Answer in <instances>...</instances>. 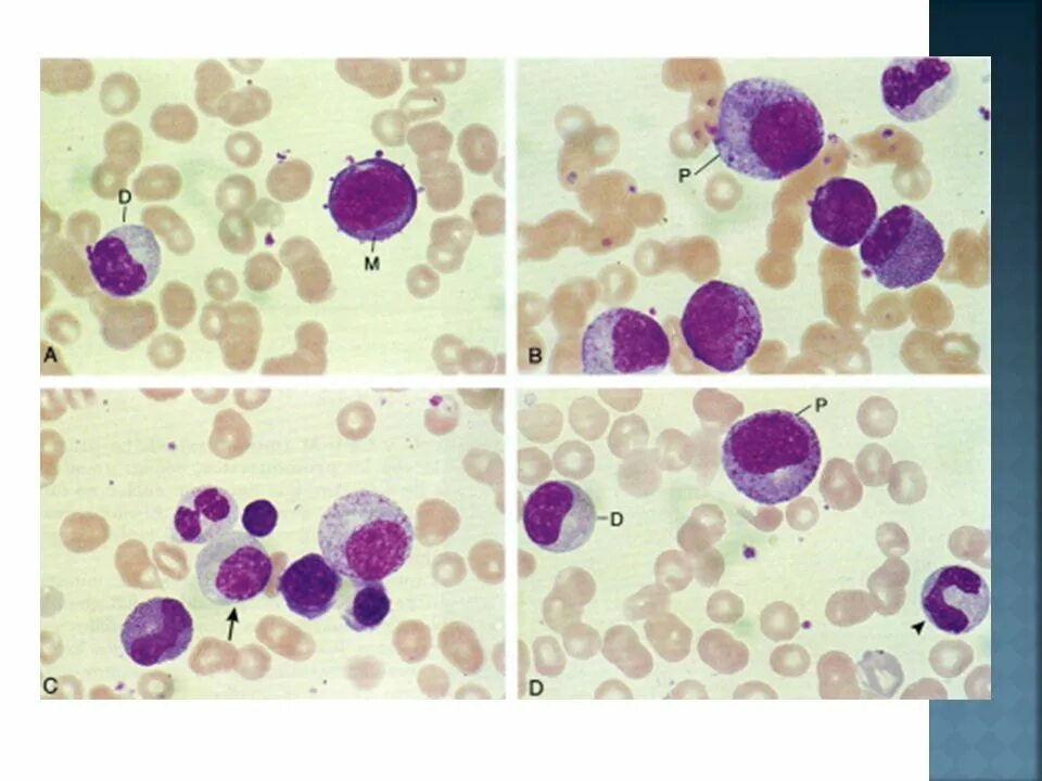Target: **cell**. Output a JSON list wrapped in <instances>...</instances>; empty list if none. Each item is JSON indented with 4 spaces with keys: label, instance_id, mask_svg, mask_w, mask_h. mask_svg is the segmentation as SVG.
<instances>
[{
    "label": "cell",
    "instance_id": "obj_1",
    "mask_svg": "<svg viewBox=\"0 0 1042 781\" xmlns=\"http://www.w3.org/2000/svg\"><path fill=\"white\" fill-rule=\"evenodd\" d=\"M824 142L817 106L785 80L740 79L721 99L713 144L722 162L740 175L780 180L809 166Z\"/></svg>",
    "mask_w": 1042,
    "mask_h": 781
},
{
    "label": "cell",
    "instance_id": "obj_2",
    "mask_svg": "<svg viewBox=\"0 0 1042 781\" xmlns=\"http://www.w3.org/2000/svg\"><path fill=\"white\" fill-rule=\"evenodd\" d=\"M721 451L723 470L735 489L763 505L801 495L822 461L813 426L784 409L758 411L734 423Z\"/></svg>",
    "mask_w": 1042,
    "mask_h": 781
},
{
    "label": "cell",
    "instance_id": "obj_3",
    "mask_svg": "<svg viewBox=\"0 0 1042 781\" xmlns=\"http://www.w3.org/2000/svg\"><path fill=\"white\" fill-rule=\"evenodd\" d=\"M414 526L391 498L360 489L339 497L321 515L317 540L321 554L353 581H381L410 556Z\"/></svg>",
    "mask_w": 1042,
    "mask_h": 781
},
{
    "label": "cell",
    "instance_id": "obj_4",
    "mask_svg": "<svg viewBox=\"0 0 1042 781\" xmlns=\"http://www.w3.org/2000/svg\"><path fill=\"white\" fill-rule=\"evenodd\" d=\"M417 189L408 171L383 157L350 164L333 179L328 209L338 229L361 242L399 233L417 209Z\"/></svg>",
    "mask_w": 1042,
    "mask_h": 781
},
{
    "label": "cell",
    "instance_id": "obj_5",
    "mask_svg": "<svg viewBox=\"0 0 1042 781\" xmlns=\"http://www.w3.org/2000/svg\"><path fill=\"white\" fill-rule=\"evenodd\" d=\"M679 328L692 357L721 373L741 369L762 337L761 315L752 296L721 280L708 281L695 291Z\"/></svg>",
    "mask_w": 1042,
    "mask_h": 781
},
{
    "label": "cell",
    "instance_id": "obj_6",
    "mask_svg": "<svg viewBox=\"0 0 1042 781\" xmlns=\"http://www.w3.org/2000/svg\"><path fill=\"white\" fill-rule=\"evenodd\" d=\"M859 253L877 282L889 290L929 281L945 256L938 230L923 213L906 204L895 205L876 219Z\"/></svg>",
    "mask_w": 1042,
    "mask_h": 781
},
{
    "label": "cell",
    "instance_id": "obj_7",
    "mask_svg": "<svg viewBox=\"0 0 1042 781\" xmlns=\"http://www.w3.org/2000/svg\"><path fill=\"white\" fill-rule=\"evenodd\" d=\"M669 337L650 316L626 307L602 311L585 329L582 372L587 375L658 374L670 359Z\"/></svg>",
    "mask_w": 1042,
    "mask_h": 781
},
{
    "label": "cell",
    "instance_id": "obj_8",
    "mask_svg": "<svg viewBox=\"0 0 1042 781\" xmlns=\"http://www.w3.org/2000/svg\"><path fill=\"white\" fill-rule=\"evenodd\" d=\"M194 569L202 596L214 605L229 606L264 592L274 566L260 541L247 533L231 530L200 550Z\"/></svg>",
    "mask_w": 1042,
    "mask_h": 781
},
{
    "label": "cell",
    "instance_id": "obj_9",
    "mask_svg": "<svg viewBox=\"0 0 1042 781\" xmlns=\"http://www.w3.org/2000/svg\"><path fill=\"white\" fill-rule=\"evenodd\" d=\"M596 517L590 496L570 481L541 484L529 495L522 510L528 538L552 553L583 547L594 533Z\"/></svg>",
    "mask_w": 1042,
    "mask_h": 781
},
{
    "label": "cell",
    "instance_id": "obj_10",
    "mask_svg": "<svg viewBox=\"0 0 1042 781\" xmlns=\"http://www.w3.org/2000/svg\"><path fill=\"white\" fill-rule=\"evenodd\" d=\"M91 277L111 297L127 298L151 286L161 267V248L144 226L124 225L86 247Z\"/></svg>",
    "mask_w": 1042,
    "mask_h": 781
},
{
    "label": "cell",
    "instance_id": "obj_11",
    "mask_svg": "<svg viewBox=\"0 0 1042 781\" xmlns=\"http://www.w3.org/2000/svg\"><path fill=\"white\" fill-rule=\"evenodd\" d=\"M960 78L954 65L937 56L892 59L880 78L887 111L903 123L932 117L955 97Z\"/></svg>",
    "mask_w": 1042,
    "mask_h": 781
},
{
    "label": "cell",
    "instance_id": "obj_12",
    "mask_svg": "<svg viewBox=\"0 0 1042 781\" xmlns=\"http://www.w3.org/2000/svg\"><path fill=\"white\" fill-rule=\"evenodd\" d=\"M193 632V618L182 602L155 597L140 602L126 616L119 640L132 663L152 667L182 655Z\"/></svg>",
    "mask_w": 1042,
    "mask_h": 781
},
{
    "label": "cell",
    "instance_id": "obj_13",
    "mask_svg": "<svg viewBox=\"0 0 1042 781\" xmlns=\"http://www.w3.org/2000/svg\"><path fill=\"white\" fill-rule=\"evenodd\" d=\"M927 619L939 630L963 635L978 627L990 607V590L974 569L948 565L933 571L920 594Z\"/></svg>",
    "mask_w": 1042,
    "mask_h": 781
},
{
    "label": "cell",
    "instance_id": "obj_14",
    "mask_svg": "<svg viewBox=\"0 0 1042 781\" xmlns=\"http://www.w3.org/2000/svg\"><path fill=\"white\" fill-rule=\"evenodd\" d=\"M808 204L814 231L842 248L861 243L878 215L877 202L868 187L848 177H833L823 182Z\"/></svg>",
    "mask_w": 1042,
    "mask_h": 781
},
{
    "label": "cell",
    "instance_id": "obj_15",
    "mask_svg": "<svg viewBox=\"0 0 1042 781\" xmlns=\"http://www.w3.org/2000/svg\"><path fill=\"white\" fill-rule=\"evenodd\" d=\"M342 584V575L322 554L307 553L282 572L277 589L292 613L314 620L336 604Z\"/></svg>",
    "mask_w": 1042,
    "mask_h": 781
},
{
    "label": "cell",
    "instance_id": "obj_16",
    "mask_svg": "<svg viewBox=\"0 0 1042 781\" xmlns=\"http://www.w3.org/2000/svg\"><path fill=\"white\" fill-rule=\"evenodd\" d=\"M239 518L238 503L227 489L201 485L186 491L173 516V532L182 543L205 545L231 532Z\"/></svg>",
    "mask_w": 1042,
    "mask_h": 781
},
{
    "label": "cell",
    "instance_id": "obj_17",
    "mask_svg": "<svg viewBox=\"0 0 1042 781\" xmlns=\"http://www.w3.org/2000/svg\"><path fill=\"white\" fill-rule=\"evenodd\" d=\"M341 617L356 632L378 628L391 611V600L382 581H353Z\"/></svg>",
    "mask_w": 1042,
    "mask_h": 781
},
{
    "label": "cell",
    "instance_id": "obj_18",
    "mask_svg": "<svg viewBox=\"0 0 1042 781\" xmlns=\"http://www.w3.org/2000/svg\"><path fill=\"white\" fill-rule=\"evenodd\" d=\"M336 71L347 82L376 98L391 95L401 84V71L393 60L339 59Z\"/></svg>",
    "mask_w": 1042,
    "mask_h": 781
},
{
    "label": "cell",
    "instance_id": "obj_19",
    "mask_svg": "<svg viewBox=\"0 0 1042 781\" xmlns=\"http://www.w3.org/2000/svg\"><path fill=\"white\" fill-rule=\"evenodd\" d=\"M93 76V67L87 60H41L40 87L53 95L85 91L91 87Z\"/></svg>",
    "mask_w": 1042,
    "mask_h": 781
},
{
    "label": "cell",
    "instance_id": "obj_20",
    "mask_svg": "<svg viewBox=\"0 0 1042 781\" xmlns=\"http://www.w3.org/2000/svg\"><path fill=\"white\" fill-rule=\"evenodd\" d=\"M697 651L707 665L723 675L742 670L749 661L746 644L722 629L706 631L697 644Z\"/></svg>",
    "mask_w": 1042,
    "mask_h": 781
},
{
    "label": "cell",
    "instance_id": "obj_21",
    "mask_svg": "<svg viewBox=\"0 0 1042 781\" xmlns=\"http://www.w3.org/2000/svg\"><path fill=\"white\" fill-rule=\"evenodd\" d=\"M645 630L649 642L663 660L675 663L688 655L692 632L677 616L660 613L646 623Z\"/></svg>",
    "mask_w": 1042,
    "mask_h": 781
},
{
    "label": "cell",
    "instance_id": "obj_22",
    "mask_svg": "<svg viewBox=\"0 0 1042 781\" xmlns=\"http://www.w3.org/2000/svg\"><path fill=\"white\" fill-rule=\"evenodd\" d=\"M270 110L268 91L246 86L238 91H229L219 100L217 116L231 126H242L264 118Z\"/></svg>",
    "mask_w": 1042,
    "mask_h": 781
},
{
    "label": "cell",
    "instance_id": "obj_23",
    "mask_svg": "<svg viewBox=\"0 0 1042 781\" xmlns=\"http://www.w3.org/2000/svg\"><path fill=\"white\" fill-rule=\"evenodd\" d=\"M195 102L208 116H217L219 100L233 87L234 81L228 69L216 60H206L195 69Z\"/></svg>",
    "mask_w": 1042,
    "mask_h": 781
},
{
    "label": "cell",
    "instance_id": "obj_24",
    "mask_svg": "<svg viewBox=\"0 0 1042 781\" xmlns=\"http://www.w3.org/2000/svg\"><path fill=\"white\" fill-rule=\"evenodd\" d=\"M313 179L310 166L302 159L282 161L268 174L267 189L279 201L292 202L304 196Z\"/></svg>",
    "mask_w": 1042,
    "mask_h": 781
},
{
    "label": "cell",
    "instance_id": "obj_25",
    "mask_svg": "<svg viewBox=\"0 0 1042 781\" xmlns=\"http://www.w3.org/2000/svg\"><path fill=\"white\" fill-rule=\"evenodd\" d=\"M141 219L162 238L168 248L174 253L186 254L192 248L193 235L190 228L185 220L169 207H145L142 212Z\"/></svg>",
    "mask_w": 1042,
    "mask_h": 781
},
{
    "label": "cell",
    "instance_id": "obj_26",
    "mask_svg": "<svg viewBox=\"0 0 1042 781\" xmlns=\"http://www.w3.org/2000/svg\"><path fill=\"white\" fill-rule=\"evenodd\" d=\"M153 132L165 140L185 143L198 131V118L186 104H162L156 107L150 119Z\"/></svg>",
    "mask_w": 1042,
    "mask_h": 781
},
{
    "label": "cell",
    "instance_id": "obj_27",
    "mask_svg": "<svg viewBox=\"0 0 1042 781\" xmlns=\"http://www.w3.org/2000/svg\"><path fill=\"white\" fill-rule=\"evenodd\" d=\"M106 157L118 163L131 172L140 162L142 150L141 130L128 121L112 125L104 133Z\"/></svg>",
    "mask_w": 1042,
    "mask_h": 781
},
{
    "label": "cell",
    "instance_id": "obj_28",
    "mask_svg": "<svg viewBox=\"0 0 1042 781\" xmlns=\"http://www.w3.org/2000/svg\"><path fill=\"white\" fill-rule=\"evenodd\" d=\"M180 188V174L169 165L145 167L132 183L135 195L143 202L173 199L178 194Z\"/></svg>",
    "mask_w": 1042,
    "mask_h": 781
},
{
    "label": "cell",
    "instance_id": "obj_29",
    "mask_svg": "<svg viewBox=\"0 0 1042 781\" xmlns=\"http://www.w3.org/2000/svg\"><path fill=\"white\" fill-rule=\"evenodd\" d=\"M857 669L863 683L876 675L879 676L871 691L884 697L891 696L903 680V674L895 657L881 650L866 652L859 662Z\"/></svg>",
    "mask_w": 1042,
    "mask_h": 781
},
{
    "label": "cell",
    "instance_id": "obj_30",
    "mask_svg": "<svg viewBox=\"0 0 1042 781\" xmlns=\"http://www.w3.org/2000/svg\"><path fill=\"white\" fill-rule=\"evenodd\" d=\"M139 100L140 88L128 73H113L101 84L100 103L102 110L109 115H125L136 107Z\"/></svg>",
    "mask_w": 1042,
    "mask_h": 781
},
{
    "label": "cell",
    "instance_id": "obj_31",
    "mask_svg": "<svg viewBox=\"0 0 1042 781\" xmlns=\"http://www.w3.org/2000/svg\"><path fill=\"white\" fill-rule=\"evenodd\" d=\"M255 200L253 181L241 175L229 176L221 181L216 192L218 208L227 213L246 209Z\"/></svg>",
    "mask_w": 1042,
    "mask_h": 781
},
{
    "label": "cell",
    "instance_id": "obj_32",
    "mask_svg": "<svg viewBox=\"0 0 1042 781\" xmlns=\"http://www.w3.org/2000/svg\"><path fill=\"white\" fill-rule=\"evenodd\" d=\"M223 245L232 253H249L255 244L254 229L249 217L241 212L228 213L219 223Z\"/></svg>",
    "mask_w": 1042,
    "mask_h": 781
},
{
    "label": "cell",
    "instance_id": "obj_33",
    "mask_svg": "<svg viewBox=\"0 0 1042 781\" xmlns=\"http://www.w3.org/2000/svg\"><path fill=\"white\" fill-rule=\"evenodd\" d=\"M760 624L764 636L776 642L791 639L799 628L796 612L785 603L766 606L760 616Z\"/></svg>",
    "mask_w": 1042,
    "mask_h": 781
},
{
    "label": "cell",
    "instance_id": "obj_34",
    "mask_svg": "<svg viewBox=\"0 0 1042 781\" xmlns=\"http://www.w3.org/2000/svg\"><path fill=\"white\" fill-rule=\"evenodd\" d=\"M278 511L274 503L266 499H257L245 505L241 516L244 530L255 537L265 538L276 528Z\"/></svg>",
    "mask_w": 1042,
    "mask_h": 781
},
{
    "label": "cell",
    "instance_id": "obj_35",
    "mask_svg": "<svg viewBox=\"0 0 1042 781\" xmlns=\"http://www.w3.org/2000/svg\"><path fill=\"white\" fill-rule=\"evenodd\" d=\"M130 172L125 166L106 157L92 170V190L101 197L114 199L126 185Z\"/></svg>",
    "mask_w": 1042,
    "mask_h": 781
},
{
    "label": "cell",
    "instance_id": "obj_36",
    "mask_svg": "<svg viewBox=\"0 0 1042 781\" xmlns=\"http://www.w3.org/2000/svg\"><path fill=\"white\" fill-rule=\"evenodd\" d=\"M225 150L228 158L240 167L257 164L262 156L259 140L250 132H236L227 138Z\"/></svg>",
    "mask_w": 1042,
    "mask_h": 781
},
{
    "label": "cell",
    "instance_id": "obj_37",
    "mask_svg": "<svg viewBox=\"0 0 1042 781\" xmlns=\"http://www.w3.org/2000/svg\"><path fill=\"white\" fill-rule=\"evenodd\" d=\"M808 653L799 645L786 644L776 648L770 657L773 670L784 677H797L809 667Z\"/></svg>",
    "mask_w": 1042,
    "mask_h": 781
},
{
    "label": "cell",
    "instance_id": "obj_38",
    "mask_svg": "<svg viewBox=\"0 0 1042 781\" xmlns=\"http://www.w3.org/2000/svg\"><path fill=\"white\" fill-rule=\"evenodd\" d=\"M707 613L715 623L734 624L742 617L744 605L738 598L729 593H717L710 599Z\"/></svg>",
    "mask_w": 1042,
    "mask_h": 781
},
{
    "label": "cell",
    "instance_id": "obj_39",
    "mask_svg": "<svg viewBox=\"0 0 1042 781\" xmlns=\"http://www.w3.org/2000/svg\"><path fill=\"white\" fill-rule=\"evenodd\" d=\"M401 121L397 112H380L372 119V132L381 143L387 145L399 144L402 142Z\"/></svg>",
    "mask_w": 1042,
    "mask_h": 781
},
{
    "label": "cell",
    "instance_id": "obj_40",
    "mask_svg": "<svg viewBox=\"0 0 1042 781\" xmlns=\"http://www.w3.org/2000/svg\"><path fill=\"white\" fill-rule=\"evenodd\" d=\"M96 215L88 212L76 213L67 223V234L76 242L85 243L93 241L99 233V219L88 225Z\"/></svg>",
    "mask_w": 1042,
    "mask_h": 781
},
{
    "label": "cell",
    "instance_id": "obj_41",
    "mask_svg": "<svg viewBox=\"0 0 1042 781\" xmlns=\"http://www.w3.org/2000/svg\"><path fill=\"white\" fill-rule=\"evenodd\" d=\"M733 697L736 700H748V699L775 700L777 699V694L768 684L764 682L749 681L738 686V688L735 690L733 694Z\"/></svg>",
    "mask_w": 1042,
    "mask_h": 781
},
{
    "label": "cell",
    "instance_id": "obj_42",
    "mask_svg": "<svg viewBox=\"0 0 1042 781\" xmlns=\"http://www.w3.org/2000/svg\"><path fill=\"white\" fill-rule=\"evenodd\" d=\"M672 699H709L703 684L695 680L678 683L671 692Z\"/></svg>",
    "mask_w": 1042,
    "mask_h": 781
}]
</instances>
